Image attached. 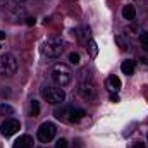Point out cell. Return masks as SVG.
<instances>
[{"label":"cell","instance_id":"1","mask_svg":"<svg viewBox=\"0 0 148 148\" xmlns=\"http://www.w3.org/2000/svg\"><path fill=\"white\" fill-rule=\"evenodd\" d=\"M50 76H52V79H53V83L57 86H67L73 81V71H71V67L67 64H62V62H59V64H55L52 67Z\"/></svg>","mask_w":148,"mask_h":148},{"label":"cell","instance_id":"2","mask_svg":"<svg viewBox=\"0 0 148 148\" xmlns=\"http://www.w3.org/2000/svg\"><path fill=\"white\" fill-rule=\"evenodd\" d=\"M84 115H86V112L83 109H77V107H60L55 110V117L62 122H67V124L79 122Z\"/></svg>","mask_w":148,"mask_h":148},{"label":"cell","instance_id":"3","mask_svg":"<svg viewBox=\"0 0 148 148\" xmlns=\"http://www.w3.org/2000/svg\"><path fill=\"white\" fill-rule=\"evenodd\" d=\"M17 71V60L14 59V55L5 53L0 57V76L2 77H12Z\"/></svg>","mask_w":148,"mask_h":148},{"label":"cell","instance_id":"4","mask_svg":"<svg viewBox=\"0 0 148 148\" xmlns=\"http://www.w3.org/2000/svg\"><path fill=\"white\" fill-rule=\"evenodd\" d=\"M62 50H64V43H62V40H59V38H50V40L45 41V45H43V53H45L48 59H57V57H60Z\"/></svg>","mask_w":148,"mask_h":148},{"label":"cell","instance_id":"5","mask_svg":"<svg viewBox=\"0 0 148 148\" xmlns=\"http://www.w3.org/2000/svg\"><path fill=\"white\" fill-rule=\"evenodd\" d=\"M43 97H45V100H47L48 103L59 105V103L64 102L66 93H64V90H62L60 86H47V88L43 90Z\"/></svg>","mask_w":148,"mask_h":148},{"label":"cell","instance_id":"6","mask_svg":"<svg viewBox=\"0 0 148 148\" xmlns=\"http://www.w3.org/2000/svg\"><path fill=\"white\" fill-rule=\"evenodd\" d=\"M79 95L84 100H95L98 95L97 84L93 83V79H86V81H79Z\"/></svg>","mask_w":148,"mask_h":148},{"label":"cell","instance_id":"7","mask_svg":"<svg viewBox=\"0 0 148 148\" xmlns=\"http://www.w3.org/2000/svg\"><path fill=\"white\" fill-rule=\"evenodd\" d=\"M55 133H57V127L55 124L52 122H43L40 127H38V140L41 143H48L55 138Z\"/></svg>","mask_w":148,"mask_h":148},{"label":"cell","instance_id":"8","mask_svg":"<svg viewBox=\"0 0 148 148\" xmlns=\"http://www.w3.org/2000/svg\"><path fill=\"white\" fill-rule=\"evenodd\" d=\"M19 129H21V124H19V121H16V119H7V121H3L2 126H0V133H2L5 138L16 134Z\"/></svg>","mask_w":148,"mask_h":148},{"label":"cell","instance_id":"9","mask_svg":"<svg viewBox=\"0 0 148 148\" xmlns=\"http://www.w3.org/2000/svg\"><path fill=\"white\" fill-rule=\"evenodd\" d=\"M14 148H33V138L29 134H23L14 141Z\"/></svg>","mask_w":148,"mask_h":148},{"label":"cell","instance_id":"10","mask_svg":"<svg viewBox=\"0 0 148 148\" xmlns=\"http://www.w3.org/2000/svg\"><path fill=\"white\" fill-rule=\"evenodd\" d=\"M134 60H124L122 64H121V71L124 74H127V76H131V74H134Z\"/></svg>","mask_w":148,"mask_h":148},{"label":"cell","instance_id":"11","mask_svg":"<svg viewBox=\"0 0 148 148\" xmlns=\"http://www.w3.org/2000/svg\"><path fill=\"white\" fill-rule=\"evenodd\" d=\"M122 16H124V19L133 21L134 16H136V9H134V5H124V9H122Z\"/></svg>","mask_w":148,"mask_h":148},{"label":"cell","instance_id":"12","mask_svg":"<svg viewBox=\"0 0 148 148\" xmlns=\"http://www.w3.org/2000/svg\"><path fill=\"white\" fill-rule=\"evenodd\" d=\"M107 84H109V88L110 90H121V79L117 77V76H109V79H107Z\"/></svg>","mask_w":148,"mask_h":148},{"label":"cell","instance_id":"13","mask_svg":"<svg viewBox=\"0 0 148 148\" xmlns=\"http://www.w3.org/2000/svg\"><path fill=\"white\" fill-rule=\"evenodd\" d=\"M77 40H79L81 43H86V45H88V41L91 40V38H90V33H88V29H84V28L77 29Z\"/></svg>","mask_w":148,"mask_h":148},{"label":"cell","instance_id":"14","mask_svg":"<svg viewBox=\"0 0 148 148\" xmlns=\"http://www.w3.org/2000/svg\"><path fill=\"white\" fill-rule=\"evenodd\" d=\"M14 109L9 103H0V115H12Z\"/></svg>","mask_w":148,"mask_h":148},{"label":"cell","instance_id":"15","mask_svg":"<svg viewBox=\"0 0 148 148\" xmlns=\"http://www.w3.org/2000/svg\"><path fill=\"white\" fill-rule=\"evenodd\" d=\"M88 50H90V55H91V57H97V53H98V47H97L95 40H90V41H88Z\"/></svg>","mask_w":148,"mask_h":148},{"label":"cell","instance_id":"16","mask_svg":"<svg viewBox=\"0 0 148 148\" xmlns=\"http://www.w3.org/2000/svg\"><path fill=\"white\" fill-rule=\"evenodd\" d=\"M38 114H40V102H38V100H33V102H31V115L36 117Z\"/></svg>","mask_w":148,"mask_h":148},{"label":"cell","instance_id":"17","mask_svg":"<svg viewBox=\"0 0 148 148\" xmlns=\"http://www.w3.org/2000/svg\"><path fill=\"white\" fill-rule=\"evenodd\" d=\"M69 62H71V64H74V66H76V64H79V53L71 52V53H69Z\"/></svg>","mask_w":148,"mask_h":148},{"label":"cell","instance_id":"18","mask_svg":"<svg viewBox=\"0 0 148 148\" xmlns=\"http://www.w3.org/2000/svg\"><path fill=\"white\" fill-rule=\"evenodd\" d=\"M140 43L143 45V48H145V47H148V33H145V31H143V33L140 35Z\"/></svg>","mask_w":148,"mask_h":148},{"label":"cell","instance_id":"19","mask_svg":"<svg viewBox=\"0 0 148 148\" xmlns=\"http://www.w3.org/2000/svg\"><path fill=\"white\" fill-rule=\"evenodd\" d=\"M67 140H64V138H60V140H57V143H55V148H67Z\"/></svg>","mask_w":148,"mask_h":148},{"label":"cell","instance_id":"20","mask_svg":"<svg viewBox=\"0 0 148 148\" xmlns=\"http://www.w3.org/2000/svg\"><path fill=\"white\" fill-rule=\"evenodd\" d=\"M115 41H117V43L121 45V48H122V50L126 48V43H124V40H122V38H121V36H117V38H115Z\"/></svg>","mask_w":148,"mask_h":148},{"label":"cell","instance_id":"21","mask_svg":"<svg viewBox=\"0 0 148 148\" xmlns=\"http://www.w3.org/2000/svg\"><path fill=\"white\" fill-rule=\"evenodd\" d=\"M35 23H36V19H35V17H28V21H26V24H28V26H35Z\"/></svg>","mask_w":148,"mask_h":148},{"label":"cell","instance_id":"22","mask_svg":"<svg viewBox=\"0 0 148 148\" xmlns=\"http://www.w3.org/2000/svg\"><path fill=\"white\" fill-rule=\"evenodd\" d=\"M133 148H147V147H145V145H143L141 141H136V143L133 145Z\"/></svg>","mask_w":148,"mask_h":148},{"label":"cell","instance_id":"23","mask_svg":"<svg viewBox=\"0 0 148 148\" xmlns=\"http://www.w3.org/2000/svg\"><path fill=\"white\" fill-rule=\"evenodd\" d=\"M110 100L112 102H119V97L117 95H110Z\"/></svg>","mask_w":148,"mask_h":148},{"label":"cell","instance_id":"24","mask_svg":"<svg viewBox=\"0 0 148 148\" xmlns=\"http://www.w3.org/2000/svg\"><path fill=\"white\" fill-rule=\"evenodd\" d=\"M3 38H5V33H3V31H0V40H3Z\"/></svg>","mask_w":148,"mask_h":148},{"label":"cell","instance_id":"25","mask_svg":"<svg viewBox=\"0 0 148 148\" xmlns=\"http://www.w3.org/2000/svg\"><path fill=\"white\" fill-rule=\"evenodd\" d=\"M12 2H16V3H23V2H26V0H12Z\"/></svg>","mask_w":148,"mask_h":148},{"label":"cell","instance_id":"26","mask_svg":"<svg viewBox=\"0 0 148 148\" xmlns=\"http://www.w3.org/2000/svg\"><path fill=\"white\" fill-rule=\"evenodd\" d=\"M40 148H48V147H40Z\"/></svg>","mask_w":148,"mask_h":148},{"label":"cell","instance_id":"27","mask_svg":"<svg viewBox=\"0 0 148 148\" xmlns=\"http://www.w3.org/2000/svg\"><path fill=\"white\" fill-rule=\"evenodd\" d=\"M145 50H148V47H145Z\"/></svg>","mask_w":148,"mask_h":148}]
</instances>
